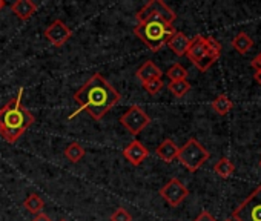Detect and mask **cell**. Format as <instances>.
<instances>
[{
  "instance_id": "cell-1",
  "label": "cell",
  "mask_w": 261,
  "mask_h": 221,
  "mask_svg": "<svg viewBox=\"0 0 261 221\" xmlns=\"http://www.w3.org/2000/svg\"><path fill=\"white\" fill-rule=\"evenodd\" d=\"M74 101L79 104V109L69 119L80 113H88L94 120H101L120 101V94L101 74H94L74 94Z\"/></svg>"
},
{
  "instance_id": "cell-2",
  "label": "cell",
  "mask_w": 261,
  "mask_h": 221,
  "mask_svg": "<svg viewBox=\"0 0 261 221\" xmlns=\"http://www.w3.org/2000/svg\"><path fill=\"white\" fill-rule=\"evenodd\" d=\"M23 88L5 106L0 107V137L7 143L14 145L34 123V116L22 104Z\"/></svg>"
},
{
  "instance_id": "cell-3",
  "label": "cell",
  "mask_w": 261,
  "mask_h": 221,
  "mask_svg": "<svg viewBox=\"0 0 261 221\" xmlns=\"http://www.w3.org/2000/svg\"><path fill=\"white\" fill-rule=\"evenodd\" d=\"M133 33L152 52H157L168 43L171 36L175 33V28H174V25H169L162 19L151 17V19H148V20H145L142 23H137Z\"/></svg>"
},
{
  "instance_id": "cell-4",
  "label": "cell",
  "mask_w": 261,
  "mask_h": 221,
  "mask_svg": "<svg viewBox=\"0 0 261 221\" xmlns=\"http://www.w3.org/2000/svg\"><path fill=\"white\" fill-rule=\"evenodd\" d=\"M211 154L207 149L197 140V139H189L180 149L177 160L189 171V172H197L207 160Z\"/></svg>"
},
{
  "instance_id": "cell-5",
  "label": "cell",
  "mask_w": 261,
  "mask_h": 221,
  "mask_svg": "<svg viewBox=\"0 0 261 221\" xmlns=\"http://www.w3.org/2000/svg\"><path fill=\"white\" fill-rule=\"evenodd\" d=\"M235 221H261V186H258L232 213Z\"/></svg>"
},
{
  "instance_id": "cell-6",
  "label": "cell",
  "mask_w": 261,
  "mask_h": 221,
  "mask_svg": "<svg viewBox=\"0 0 261 221\" xmlns=\"http://www.w3.org/2000/svg\"><path fill=\"white\" fill-rule=\"evenodd\" d=\"M120 123L133 135H139L151 123V117L145 113L142 106L133 104V106H129L126 113L120 117Z\"/></svg>"
},
{
  "instance_id": "cell-7",
  "label": "cell",
  "mask_w": 261,
  "mask_h": 221,
  "mask_svg": "<svg viewBox=\"0 0 261 221\" xmlns=\"http://www.w3.org/2000/svg\"><path fill=\"white\" fill-rule=\"evenodd\" d=\"M136 17H137L139 23H142V22H145V20H148L151 17H157V19H162L166 23L172 25L175 22V19H177V14L165 2H162V0H151V2H148L136 14Z\"/></svg>"
},
{
  "instance_id": "cell-8",
  "label": "cell",
  "mask_w": 261,
  "mask_h": 221,
  "mask_svg": "<svg viewBox=\"0 0 261 221\" xmlns=\"http://www.w3.org/2000/svg\"><path fill=\"white\" fill-rule=\"evenodd\" d=\"M160 195L163 197V200L172 206L177 207L180 206L188 197H189V190L188 187L178 180V178H171L162 189H160Z\"/></svg>"
},
{
  "instance_id": "cell-9",
  "label": "cell",
  "mask_w": 261,
  "mask_h": 221,
  "mask_svg": "<svg viewBox=\"0 0 261 221\" xmlns=\"http://www.w3.org/2000/svg\"><path fill=\"white\" fill-rule=\"evenodd\" d=\"M217 39L214 37H204V36H195L191 42H189V46H188V51H186V57L195 65L198 63L203 57H206L212 48V45L215 43Z\"/></svg>"
},
{
  "instance_id": "cell-10",
  "label": "cell",
  "mask_w": 261,
  "mask_h": 221,
  "mask_svg": "<svg viewBox=\"0 0 261 221\" xmlns=\"http://www.w3.org/2000/svg\"><path fill=\"white\" fill-rule=\"evenodd\" d=\"M71 36H72L71 28H69L63 20H60V19L51 22V25L45 30V37H46V40H48L51 45L57 46V48L63 46V45L71 39Z\"/></svg>"
},
{
  "instance_id": "cell-11",
  "label": "cell",
  "mask_w": 261,
  "mask_h": 221,
  "mask_svg": "<svg viewBox=\"0 0 261 221\" xmlns=\"http://www.w3.org/2000/svg\"><path fill=\"white\" fill-rule=\"evenodd\" d=\"M123 157L133 166H140L149 157V151H148V148H145V145L142 142H139L136 139L123 149Z\"/></svg>"
},
{
  "instance_id": "cell-12",
  "label": "cell",
  "mask_w": 261,
  "mask_h": 221,
  "mask_svg": "<svg viewBox=\"0 0 261 221\" xmlns=\"http://www.w3.org/2000/svg\"><path fill=\"white\" fill-rule=\"evenodd\" d=\"M10 8L22 22L30 20L37 11V5L33 2V0H17V2L10 5Z\"/></svg>"
},
{
  "instance_id": "cell-13",
  "label": "cell",
  "mask_w": 261,
  "mask_h": 221,
  "mask_svg": "<svg viewBox=\"0 0 261 221\" xmlns=\"http://www.w3.org/2000/svg\"><path fill=\"white\" fill-rule=\"evenodd\" d=\"M189 42H191V39L186 37V34H183V33H180V31H175V33L171 36V39L168 40L166 45H168V48H169L175 56L183 57V56H186Z\"/></svg>"
},
{
  "instance_id": "cell-14",
  "label": "cell",
  "mask_w": 261,
  "mask_h": 221,
  "mask_svg": "<svg viewBox=\"0 0 261 221\" xmlns=\"http://www.w3.org/2000/svg\"><path fill=\"white\" fill-rule=\"evenodd\" d=\"M178 146L174 143V140L171 139H166L163 140L159 148L155 149V154L160 160H163L165 163H172L174 160H177V155H178Z\"/></svg>"
},
{
  "instance_id": "cell-15",
  "label": "cell",
  "mask_w": 261,
  "mask_h": 221,
  "mask_svg": "<svg viewBox=\"0 0 261 221\" xmlns=\"http://www.w3.org/2000/svg\"><path fill=\"white\" fill-rule=\"evenodd\" d=\"M162 69L152 62V60H148L145 62L139 69H137V78L142 81V83H146L149 80H154V78H162Z\"/></svg>"
},
{
  "instance_id": "cell-16",
  "label": "cell",
  "mask_w": 261,
  "mask_h": 221,
  "mask_svg": "<svg viewBox=\"0 0 261 221\" xmlns=\"http://www.w3.org/2000/svg\"><path fill=\"white\" fill-rule=\"evenodd\" d=\"M221 43L218 42V40H215V43L212 45V48H211V51H209V54L206 56V57H203L198 63H195V66H197V69L198 71H201V72H204V71H207L218 59H220V56H221Z\"/></svg>"
},
{
  "instance_id": "cell-17",
  "label": "cell",
  "mask_w": 261,
  "mask_h": 221,
  "mask_svg": "<svg viewBox=\"0 0 261 221\" xmlns=\"http://www.w3.org/2000/svg\"><path fill=\"white\" fill-rule=\"evenodd\" d=\"M211 106H212L215 114L226 116V114H229L230 110H232L233 103H232V100L226 94H220V95H217V98H214V101L211 103Z\"/></svg>"
},
{
  "instance_id": "cell-18",
  "label": "cell",
  "mask_w": 261,
  "mask_h": 221,
  "mask_svg": "<svg viewBox=\"0 0 261 221\" xmlns=\"http://www.w3.org/2000/svg\"><path fill=\"white\" fill-rule=\"evenodd\" d=\"M232 46L237 52L240 54H247L252 48H253V40L246 34V33H240L232 39Z\"/></svg>"
},
{
  "instance_id": "cell-19",
  "label": "cell",
  "mask_w": 261,
  "mask_h": 221,
  "mask_svg": "<svg viewBox=\"0 0 261 221\" xmlns=\"http://www.w3.org/2000/svg\"><path fill=\"white\" fill-rule=\"evenodd\" d=\"M23 207H25L28 212H31V213H34V215H39V213H42V210H43V207H45V201H43L37 194H30V195L27 197V200L23 201Z\"/></svg>"
},
{
  "instance_id": "cell-20",
  "label": "cell",
  "mask_w": 261,
  "mask_h": 221,
  "mask_svg": "<svg viewBox=\"0 0 261 221\" xmlns=\"http://www.w3.org/2000/svg\"><path fill=\"white\" fill-rule=\"evenodd\" d=\"M214 171H215L217 175H220L221 178H229V177L235 172V164H233L229 158L223 157V158H220V160L215 163Z\"/></svg>"
},
{
  "instance_id": "cell-21",
  "label": "cell",
  "mask_w": 261,
  "mask_h": 221,
  "mask_svg": "<svg viewBox=\"0 0 261 221\" xmlns=\"http://www.w3.org/2000/svg\"><path fill=\"white\" fill-rule=\"evenodd\" d=\"M65 157L71 161V163H79L83 157H85V149L80 143L74 142L71 145L66 146L65 149Z\"/></svg>"
},
{
  "instance_id": "cell-22",
  "label": "cell",
  "mask_w": 261,
  "mask_h": 221,
  "mask_svg": "<svg viewBox=\"0 0 261 221\" xmlns=\"http://www.w3.org/2000/svg\"><path fill=\"white\" fill-rule=\"evenodd\" d=\"M168 89L171 91V94H174V97H185L189 91H191V83L188 80H180V81H169Z\"/></svg>"
},
{
  "instance_id": "cell-23",
  "label": "cell",
  "mask_w": 261,
  "mask_h": 221,
  "mask_svg": "<svg viewBox=\"0 0 261 221\" xmlns=\"http://www.w3.org/2000/svg\"><path fill=\"white\" fill-rule=\"evenodd\" d=\"M166 75L169 77L171 81L186 80V78H188V69H186L183 65H180V63H174V65L168 69Z\"/></svg>"
},
{
  "instance_id": "cell-24",
  "label": "cell",
  "mask_w": 261,
  "mask_h": 221,
  "mask_svg": "<svg viewBox=\"0 0 261 221\" xmlns=\"http://www.w3.org/2000/svg\"><path fill=\"white\" fill-rule=\"evenodd\" d=\"M142 85H143L145 91H146L148 94H151V95L159 94V92L163 89V86H165V83H163V80H162V78H154V80H149V81L142 83Z\"/></svg>"
},
{
  "instance_id": "cell-25",
  "label": "cell",
  "mask_w": 261,
  "mask_h": 221,
  "mask_svg": "<svg viewBox=\"0 0 261 221\" xmlns=\"http://www.w3.org/2000/svg\"><path fill=\"white\" fill-rule=\"evenodd\" d=\"M111 221H133V215H130L126 209L118 207V209L111 215Z\"/></svg>"
},
{
  "instance_id": "cell-26",
  "label": "cell",
  "mask_w": 261,
  "mask_h": 221,
  "mask_svg": "<svg viewBox=\"0 0 261 221\" xmlns=\"http://www.w3.org/2000/svg\"><path fill=\"white\" fill-rule=\"evenodd\" d=\"M194 221H217L207 210H201L200 212V215L194 219Z\"/></svg>"
},
{
  "instance_id": "cell-27",
  "label": "cell",
  "mask_w": 261,
  "mask_h": 221,
  "mask_svg": "<svg viewBox=\"0 0 261 221\" xmlns=\"http://www.w3.org/2000/svg\"><path fill=\"white\" fill-rule=\"evenodd\" d=\"M250 66L255 69V72H258V71H261V52L250 62Z\"/></svg>"
},
{
  "instance_id": "cell-28",
  "label": "cell",
  "mask_w": 261,
  "mask_h": 221,
  "mask_svg": "<svg viewBox=\"0 0 261 221\" xmlns=\"http://www.w3.org/2000/svg\"><path fill=\"white\" fill-rule=\"evenodd\" d=\"M31 221H51V218H49L48 215H45V213H39V215H36Z\"/></svg>"
},
{
  "instance_id": "cell-29",
  "label": "cell",
  "mask_w": 261,
  "mask_h": 221,
  "mask_svg": "<svg viewBox=\"0 0 261 221\" xmlns=\"http://www.w3.org/2000/svg\"><path fill=\"white\" fill-rule=\"evenodd\" d=\"M253 78H255V81L261 86V71H258V72H255V75H253Z\"/></svg>"
},
{
  "instance_id": "cell-30",
  "label": "cell",
  "mask_w": 261,
  "mask_h": 221,
  "mask_svg": "<svg viewBox=\"0 0 261 221\" xmlns=\"http://www.w3.org/2000/svg\"><path fill=\"white\" fill-rule=\"evenodd\" d=\"M5 7H7V2H5V0H0V11H2Z\"/></svg>"
},
{
  "instance_id": "cell-31",
  "label": "cell",
  "mask_w": 261,
  "mask_h": 221,
  "mask_svg": "<svg viewBox=\"0 0 261 221\" xmlns=\"http://www.w3.org/2000/svg\"><path fill=\"white\" fill-rule=\"evenodd\" d=\"M226 221H233V219H226Z\"/></svg>"
},
{
  "instance_id": "cell-32",
  "label": "cell",
  "mask_w": 261,
  "mask_h": 221,
  "mask_svg": "<svg viewBox=\"0 0 261 221\" xmlns=\"http://www.w3.org/2000/svg\"><path fill=\"white\" fill-rule=\"evenodd\" d=\"M62 221H66V219H62Z\"/></svg>"
},
{
  "instance_id": "cell-33",
  "label": "cell",
  "mask_w": 261,
  "mask_h": 221,
  "mask_svg": "<svg viewBox=\"0 0 261 221\" xmlns=\"http://www.w3.org/2000/svg\"><path fill=\"white\" fill-rule=\"evenodd\" d=\"M259 164H261V161H259Z\"/></svg>"
}]
</instances>
